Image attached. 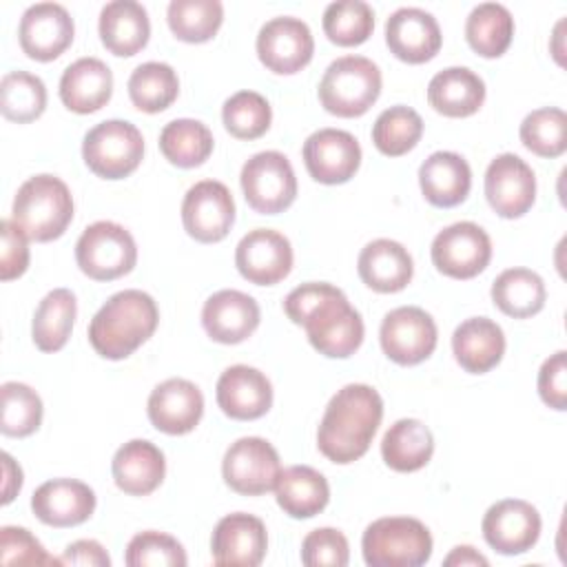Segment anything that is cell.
Instances as JSON below:
<instances>
[{
  "label": "cell",
  "instance_id": "obj_27",
  "mask_svg": "<svg viewBox=\"0 0 567 567\" xmlns=\"http://www.w3.org/2000/svg\"><path fill=\"white\" fill-rule=\"evenodd\" d=\"M111 472L115 485L131 496H146L155 492L166 474V461L164 452L146 441V439H133L117 447Z\"/></svg>",
  "mask_w": 567,
  "mask_h": 567
},
{
  "label": "cell",
  "instance_id": "obj_49",
  "mask_svg": "<svg viewBox=\"0 0 567 567\" xmlns=\"http://www.w3.org/2000/svg\"><path fill=\"white\" fill-rule=\"evenodd\" d=\"M0 563L2 565H60V558L47 554L42 543L27 529L4 525L0 529Z\"/></svg>",
  "mask_w": 567,
  "mask_h": 567
},
{
  "label": "cell",
  "instance_id": "obj_17",
  "mask_svg": "<svg viewBox=\"0 0 567 567\" xmlns=\"http://www.w3.org/2000/svg\"><path fill=\"white\" fill-rule=\"evenodd\" d=\"M485 197L496 215L505 219L523 217L536 199L532 166L514 153L496 155L485 171Z\"/></svg>",
  "mask_w": 567,
  "mask_h": 567
},
{
  "label": "cell",
  "instance_id": "obj_8",
  "mask_svg": "<svg viewBox=\"0 0 567 567\" xmlns=\"http://www.w3.org/2000/svg\"><path fill=\"white\" fill-rule=\"evenodd\" d=\"M75 261L86 277L113 281L135 268L137 246L124 226L102 219L82 230L75 244Z\"/></svg>",
  "mask_w": 567,
  "mask_h": 567
},
{
  "label": "cell",
  "instance_id": "obj_47",
  "mask_svg": "<svg viewBox=\"0 0 567 567\" xmlns=\"http://www.w3.org/2000/svg\"><path fill=\"white\" fill-rule=\"evenodd\" d=\"M128 567H184L186 551L177 538L164 532H140L126 545L124 556Z\"/></svg>",
  "mask_w": 567,
  "mask_h": 567
},
{
  "label": "cell",
  "instance_id": "obj_16",
  "mask_svg": "<svg viewBox=\"0 0 567 567\" xmlns=\"http://www.w3.org/2000/svg\"><path fill=\"white\" fill-rule=\"evenodd\" d=\"M292 246L288 237L272 228L246 233L235 248V266L244 279L257 286H272L292 270Z\"/></svg>",
  "mask_w": 567,
  "mask_h": 567
},
{
  "label": "cell",
  "instance_id": "obj_53",
  "mask_svg": "<svg viewBox=\"0 0 567 567\" xmlns=\"http://www.w3.org/2000/svg\"><path fill=\"white\" fill-rule=\"evenodd\" d=\"M2 505H9L22 487V470L9 452H2Z\"/></svg>",
  "mask_w": 567,
  "mask_h": 567
},
{
  "label": "cell",
  "instance_id": "obj_6",
  "mask_svg": "<svg viewBox=\"0 0 567 567\" xmlns=\"http://www.w3.org/2000/svg\"><path fill=\"white\" fill-rule=\"evenodd\" d=\"M370 567H421L432 556V534L410 516H385L370 523L361 538Z\"/></svg>",
  "mask_w": 567,
  "mask_h": 567
},
{
  "label": "cell",
  "instance_id": "obj_52",
  "mask_svg": "<svg viewBox=\"0 0 567 567\" xmlns=\"http://www.w3.org/2000/svg\"><path fill=\"white\" fill-rule=\"evenodd\" d=\"M60 560H62V565H82V567H109L111 565V556L93 538H82V540L66 545Z\"/></svg>",
  "mask_w": 567,
  "mask_h": 567
},
{
  "label": "cell",
  "instance_id": "obj_15",
  "mask_svg": "<svg viewBox=\"0 0 567 567\" xmlns=\"http://www.w3.org/2000/svg\"><path fill=\"white\" fill-rule=\"evenodd\" d=\"M540 514L523 498H503L494 503L481 523L485 543L503 556L529 551L540 536Z\"/></svg>",
  "mask_w": 567,
  "mask_h": 567
},
{
  "label": "cell",
  "instance_id": "obj_13",
  "mask_svg": "<svg viewBox=\"0 0 567 567\" xmlns=\"http://www.w3.org/2000/svg\"><path fill=\"white\" fill-rule=\"evenodd\" d=\"M182 224L195 241H221L235 224V199L228 186L217 179L193 184L182 202Z\"/></svg>",
  "mask_w": 567,
  "mask_h": 567
},
{
  "label": "cell",
  "instance_id": "obj_46",
  "mask_svg": "<svg viewBox=\"0 0 567 567\" xmlns=\"http://www.w3.org/2000/svg\"><path fill=\"white\" fill-rule=\"evenodd\" d=\"M221 120L233 137L257 140L270 128L272 109L261 93L237 91L224 102Z\"/></svg>",
  "mask_w": 567,
  "mask_h": 567
},
{
  "label": "cell",
  "instance_id": "obj_41",
  "mask_svg": "<svg viewBox=\"0 0 567 567\" xmlns=\"http://www.w3.org/2000/svg\"><path fill=\"white\" fill-rule=\"evenodd\" d=\"M47 109V86L29 71H9L0 80V111L7 120L27 124Z\"/></svg>",
  "mask_w": 567,
  "mask_h": 567
},
{
  "label": "cell",
  "instance_id": "obj_30",
  "mask_svg": "<svg viewBox=\"0 0 567 567\" xmlns=\"http://www.w3.org/2000/svg\"><path fill=\"white\" fill-rule=\"evenodd\" d=\"M419 186L432 206L452 208L470 195L472 168L458 153L436 151L421 164Z\"/></svg>",
  "mask_w": 567,
  "mask_h": 567
},
{
  "label": "cell",
  "instance_id": "obj_51",
  "mask_svg": "<svg viewBox=\"0 0 567 567\" xmlns=\"http://www.w3.org/2000/svg\"><path fill=\"white\" fill-rule=\"evenodd\" d=\"M538 394L545 405L567 410V352L558 350L538 370Z\"/></svg>",
  "mask_w": 567,
  "mask_h": 567
},
{
  "label": "cell",
  "instance_id": "obj_31",
  "mask_svg": "<svg viewBox=\"0 0 567 567\" xmlns=\"http://www.w3.org/2000/svg\"><path fill=\"white\" fill-rule=\"evenodd\" d=\"M100 40L120 58L142 51L151 38V20L146 9L135 0H113L100 11Z\"/></svg>",
  "mask_w": 567,
  "mask_h": 567
},
{
  "label": "cell",
  "instance_id": "obj_21",
  "mask_svg": "<svg viewBox=\"0 0 567 567\" xmlns=\"http://www.w3.org/2000/svg\"><path fill=\"white\" fill-rule=\"evenodd\" d=\"M146 412L155 430L164 434H188L197 427L204 414V394L188 379H166L153 388Z\"/></svg>",
  "mask_w": 567,
  "mask_h": 567
},
{
  "label": "cell",
  "instance_id": "obj_24",
  "mask_svg": "<svg viewBox=\"0 0 567 567\" xmlns=\"http://www.w3.org/2000/svg\"><path fill=\"white\" fill-rule=\"evenodd\" d=\"M215 396L226 416L237 421H252L270 410L272 385L261 370L237 363L219 374Z\"/></svg>",
  "mask_w": 567,
  "mask_h": 567
},
{
  "label": "cell",
  "instance_id": "obj_42",
  "mask_svg": "<svg viewBox=\"0 0 567 567\" xmlns=\"http://www.w3.org/2000/svg\"><path fill=\"white\" fill-rule=\"evenodd\" d=\"M423 135V120L421 115L405 106L394 104L379 113L372 124V142L379 153L388 157H401L412 151Z\"/></svg>",
  "mask_w": 567,
  "mask_h": 567
},
{
  "label": "cell",
  "instance_id": "obj_44",
  "mask_svg": "<svg viewBox=\"0 0 567 567\" xmlns=\"http://www.w3.org/2000/svg\"><path fill=\"white\" fill-rule=\"evenodd\" d=\"M520 142L538 157H558L567 151V115L563 109L543 106L525 115Z\"/></svg>",
  "mask_w": 567,
  "mask_h": 567
},
{
  "label": "cell",
  "instance_id": "obj_9",
  "mask_svg": "<svg viewBox=\"0 0 567 567\" xmlns=\"http://www.w3.org/2000/svg\"><path fill=\"white\" fill-rule=\"evenodd\" d=\"M239 182L248 206L261 215H277L297 197L292 164L279 151H261L246 159Z\"/></svg>",
  "mask_w": 567,
  "mask_h": 567
},
{
  "label": "cell",
  "instance_id": "obj_45",
  "mask_svg": "<svg viewBox=\"0 0 567 567\" xmlns=\"http://www.w3.org/2000/svg\"><path fill=\"white\" fill-rule=\"evenodd\" d=\"M2 396V419L0 430L7 436H29L33 434L42 423V399L40 394L20 381H7L0 388Z\"/></svg>",
  "mask_w": 567,
  "mask_h": 567
},
{
  "label": "cell",
  "instance_id": "obj_20",
  "mask_svg": "<svg viewBox=\"0 0 567 567\" xmlns=\"http://www.w3.org/2000/svg\"><path fill=\"white\" fill-rule=\"evenodd\" d=\"M268 549V534L261 518L233 512L219 518L210 536V554L215 565H261Z\"/></svg>",
  "mask_w": 567,
  "mask_h": 567
},
{
  "label": "cell",
  "instance_id": "obj_40",
  "mask_svg": "<svg viewBox=\"0 0 567 567\" xmlns=\"http://www.w3.org/2000/svg\"><path fill=\"white\" fill-rule=\"evenodd\" d=\"M166 20L177 40L206 42L224 22V4L219 0H171Z\"/></svg>",
  "mask_w": 567,
  "mask_h": 567
},
{
  "label": "cell",
  "instance_id": "obj_39",
  "mask_svg": "<svg viewBox=\"0 0 567 567\" xmlns=\"http://www.w3.org/2000/svg\"><path fill=\"white\" fill-rule=\"evenodd\" d=\"M126 89L135 109L159 113L177 100L179 78L166 62H144L131 73Z\"/></svg>",
  "mask_w": 567,
  "mask_h": 567
},
{
  "label": "cell",
  "instance_id": "obj_25",
  "mask_svg": "<svg viewBox=\"0 0 567 567\" xmlns=\"http://www.w3.org/2000/svg\"><path fill=\"white\" fill-rule=\"evenodd\" d=\"M38 520L51 527H75L95 512V492L78 478H51L31 496Z\"/></svg>",
  "mask_w": 567,
  "mask_h": 567
},
{
  "label": "cell",
  "instance_id": "obj_18",
  "mask_svg": "<svg viewBox=\"0 0 567 567\" xmlns=\"http://www.w3.org/2000/svg\"><path fill=\"white\" fill-rule=\"evenodd\" d=\"M303 164L319 184H346L361 166L357 137L341 128H319L303 142Z\"/></svg>",
  "mask_w": 567,
  "mask_h": 567
},
{
  "label": "cell",
  "instance_id": "obj_29",
  "mask_svg": "<svg viewBox=\"0 0 567 567\" xmlns=\"http://www.w3.org/2000/svg\"><path fill=\"white\" fill-rule=\"evenodd\" d=\"M357 270L368 288L377 292H399L412 281L414 261L403 244L381 237L361 248Z\"/></svg>",
  "mask_w": 567,
  "mask_h": 567
},
{
  "label": "cell",
  "instance_id": "obj_4",
  "mask_svg": "<svg viewBox=\"0 0 567 567\" xmlns=\"http://www.w3.org/2000/svg\"><path fill=\"white\" fill-rule=\"evenodd\" d=\"M11 219L33 241H53L64 235L73 219L69 186L49 173L29 177L16 193Z\"/></svg>",
  "mask_w": 567,
  "mask_h": 567
},
{
  "label": "cell",
  "instance_id": "obj_2",
  "mask_svg": "<svg viewBox=\"0 0 567 567\" xmlns=\"http://www.w3.org/2000/svg\"><path fill=\"white\" fill-rule=\"evenodd\" d=\"M381 419V394L372 385L348 383L326 405L317 430V447L332 463H354L368 452Z\"/></svg>",
  "mask_w": 567,
  "mask_h": 567
},
{
  "label": "cell",
  "instance_id": "obj_1",
  "mask_svg": "<svg viewBox=\"0 0 567 567\" xmlns=\"http://www.w3.org/2000/svg\"><path fill=\"white\" fill-rule=\"evenodd\" d=\"M288 319L306 328L310 346L330 359H348L363 343V319L343 290L326 281H308L284 299Z\"/></svg>",
  "mask_w": 567,
  "mask_h": 567
},
{
  "label": "cell",
  "instance_id": "obj_12",
  "mask_svg": "<svg viewBox=\"0 0 567 567\" xmlns=\"http://www.w3.org/2000/svg\"><path fill=\"white\" fill-rule=\"evenodd\" d=\"M439 330L430 312L419 306L390 310L379 328V341L388 359L399 365H416L436 348Z\"/></svg>",
  "mask_w": 567,
  "mask_h": 567
},
{
  "label": "cell",
  "instance_id": "obj_19",
  "mask_svg": "<svg viewBox=\"0 0 567 567\" xmlns=\"http://www.w3.org/2000/svg\"><path fill=\"white\" fill-rule=\"evenodd\" d=\"M73 33V18L58 2H35L27 7L18 27L22 51L38 62L60 58L71 47Z\"/></svg>",
  "mask_w": 567,
  "mask_h": 567
},
{
  "label": "cell",
  "instance_id": "obj_11",
  "mask_svg": "<svg viewBox=\"0 0 567 567\" xmlns=\"http://www.w3.org/2000/svg\"><path fill=\"white\" fill-rule=\"evenodd\" d=\"M432 264L452 279H472L492 259V239L474 221H456L436 233L430 248Z\"/></svg>",
  "mask_w": 567,
  "mask_h": 567
},
{
  "label": "cell",
  "instance_id": "obj_35",
  "mask_svg": "<svg viewBox=\"0 0 567 567\" xmlns=\"http://www.w3.org/2000/svg\"><path fill=\"white\" fill-rule=\"evenodd\" d=\"M78 315L75 295L69 288H53L33 312L31 337L38 350L58 352L66 346Z\"/></svg>",
  "mask_w": 567,
  "mask_h": 567
},
{
  "label": "cell",
  "instance_id": "obj_22",
  "mask_svg": "<svg viewBox=\"0 0 567 567\" xmlns=\"http://www.w3.org/2000/svg\"><path fill=\"white\" fill-rule=\"evenodd\" d=\"M443 35L436 18L419 7H401L385 20V44L394 58L423 64L441 49Z\"/></svg>",
  "mask_w": 567,
  "mask_h": 567
},
{
  "label": "cell",
  "instance_id": "obj_28",
  "mask_svg": "<svg viewBox=\"0 0 567 567\" xmlns=\"http://www.w3.org/2000/svg\"><path fill=\"white\" fill-rule=\"evenodd\" d=\"M456 363L472 374H485L496 368L505 354V332L489 317H470L452 334Z\"/></svg>",
  "mask_w": 567,
  "mask_h": 567
},
{
  "label": "cell",
  "instance_id": "obj_14",
  "mask_svg": "<svg viewBox=\"0 0 567 567\" xmlns=\"http://www.w3.org/2000/svg\"><path fill=\"white\" fill-rule=\"evenodd\" d=\"M255 47L261 64L268 71L292 75L312 60L315 38L301 18L279 16L259 29Z\"/></svg>",
  "mask_w": 567,
  "mask_h": 567
},
{
  "label": "cell",
  "instance_id": "obj_36",
  "mask_svg": "<svg viewBox=\"0 0 567 567\" xmlns=\"http://www.w3.org/2000/svg\"><path fill=\"white\" fill-rule=\"evenodd\" d=\"M547 299L545 281L529 268H507L492 284L494 306L514 319H527L543 310Z\"/></svg>",
  "mask_w": 567,
  "mask_h": 567
},
{
  "label": "cell",
  "instance_id": "obj_32",
  "mask_svg": "<svg viewBox=\"0 0 567 567\" xmlns=\"http://www.w3.org/2000/svg\"><path fill=\"white\" fill-rule=\"evenodd\" d=\"M427 102L445 117L474 115L485 102V82L467 66H447L430 80Z\"/></svg>",
  "mask_w": 567,
  "mask_h": 567
},
{
  "label": "cell",
  "instance_id": "obj_48",
  "mask_svg": "<svg viewBox=\"0 0 567 567\" xmlns=\"http://www.w3.org/2000/svg\"><path fill=\"white\" fill-rule=\"evenodd\" d=\"M348 560V538L334 527L312 529L301 543V563L306 567H346Z\"/></svg>",
  "mask_w": 567,
  "mask_h": 567
},
{
  "label": "cell",
  "instance_id": "obj_5",
  "mask_svg": "<svg viewBox=\"0 0 567 567\" xmlns=\"http://www.w3.org/2000/svg\"><path fill=\"white\" fill-rule=\"evenodd\" d=\"M381 84V71L370 58L343 55L323 71L319 102L337 117H359L379 100Z\"/></svg>",
  "mask_w": 567,
  "mask_h": 567
},
{
  "label": "cell",
  "instance_id": "obj_55",
  "mask_svg": "<svg viewBox=\"0 0 567 567\" xmlns=\"http://www.w3.org/2000/svg\"><path fill=\"white\" fill-rule=\"evenodd\" d=\"M563 27H565V20H558V24H556V29H554V44H551V53H554V58H556V62L558 64H563Z\"/></svg>",
  "mask_w": 567,
  "mask_h": 567
},
{
  "label": "cell",
  "instance_id": "obj_23",
  "mask_svg": "<svg viewBox=\"0 0 567 567\" xmlns=\"http://www.w3.org/2000/svg\"><path fill=\"white\" fill-rule=\"evenodd\" d=\"M259 303L241 290H217L202 308V326L206 334L226 346L246 341L259 326Z\"/></svg>",
  "mask_w": 567,
  "mask_h": 567
},
{
  "label": "cell",
  "instance_id": "obj_10",
  "mask_svg": "<svg viewBox=\"0 0 567 567\" xmlns=\"http://www.w3.org/2000/svg\"><path fill=\"white\" fill-rule=\"evenodd\" d=\"M281 474L277 450L261 436H241L224 454L221 476L226 485L244 496H261L275 489Z\"/></svg>",
  "mask_w": 567,
  "mask_h": 567
},
{
  "label": "cell",
  "instance_id": "obj_50",
  "mask_svg": "<svg viewBox=\"0 0 567 567\" xmlns=\"http://www.w3.org/2000/svg\"><path fill=\"white\" fill-rule=\"evenodd\" d=\"M0 235V279L11 281L29 268V237L13 219H2Z\"/></svg>",
  "mask_w": 567,
  "mask_h": 567
},
{
  "label": "cell",
  "instance_id": "obj_38",
  "mask_svg": "<svg viewBox=\"0 0 567 567\" xmlns=\"http://www.w3.org/2000/svg\"><path fill=\"white\" fill-rule=\"evenodd\" d=\"M213 146V133L199 120L179 117L168 122L159 133L162 155L179 168H195L204 164L210 157Z\"/></svg>",
  "mask_w": 567,
  "mask_h": 567
},
{
  "label": "cell",
  "instance_id": "obj_34",
  "mask_svg": "<svg viewBox=\"0 0 567 567\" xmlns=\"http://www.w3.org/2000/svg\"><path fill=\"white\" fill-rule=\"evenodd\" d=\"M434 436L419 419L394 421L381 439V456L394 472H416L430 463Z\"/></svg>",
  "mask_w": 567,
  "mask_h": 567
},
{
  "label": "cell",
  "instance_id": "obj_3",
  "mask_svg": "<svg viewBox=\"0 0 567 567\" xmlns=\"http://www.w3.org/2000/svg\"><path fill=\"white\" fill-rule=\"evenodd\" d=\"M159 310L155 299L137 288L111 295L89 323L93 350L111 361L131 357L157 328Z\"/></svg>",
  "mask_w": 567,
  "mask_h": 567
},
{
  "label": "cell",
  "instance_id": "obj_33",
  "mask_svg": "<svg viewBox=\"0 0 567 567\" xmlns=\"http://www.w3.org/2000/svg\"><path fill=\"white\" fill-rule=\"evenodd\" d=\"M277 505L292 518H312L326 509L330 485L326 476L310 465H290L281 470L275 485Z\"/></svg>",
  "mask_w": 567,
  "mask_h": 567
},
{
  "label": "cell",
  "instance_id": "obj_37",
  "mask_svg": "<svg viewBox=\"0 0 567 567\" xmlns=\"http://www.w3.org/2000/svg\"><path fill=\"white\" fill-rule=\"evenodd\" d=\"M467 44L483 58L503 55L514 38V18L505 4L481 2L465 20Z\"/></svg>",
  "mask_w": 567,
  "mask_h": 567
},
{
  "label": "cell",
  "instance_id": "obj_43",
  "mask_svg": "<svg viewBox=\"0 0 567 567\" xmlns=\"http://www.w3.org/2000/svg\"><path fill=\"white\" fill-rule=\"evenodd\" d=\"M323 33L339 47L363 44L374 31V11L363 0H337L323 11Z\"/></svg>",
  "mask_w": 567,
  "mask_h": 567
},
{
  "label": "cell",
  "instance_id": "obj_54",
  "mask_svg": "<svg viewBox=\"0 0 567 567\" xmlns=\"http://www.w3.org/2000/svg\"><path fill=\"white\" fill-rule=\"evenodd\" d=\"M443 565L445 567H487L489 560L478 554L472 545H458L454 547L445 558H443Z\"/></svg>",
  "mask_w": 567,
  "mask_h": 567
},
{
  "label": "cell",
  "instance_id": "obj_26",
  "mask_svg": "<svg viewBox=\"0 0 567 567\" xmlns=\"http://www.w3.org/2000/svg\"><path fill=\"white\" fill-rule=\"evenodd\" d=\"M111 95L113 73L100 58H78L60 78V100L73 113H95L109 104Z\"/></svg>",
  "mask_w": 567,
  "mask_h": 567
},
{
  "label": "cell",
  "instance_id": "obj_7",
  "mask_svg": "<svg viewBox=\"0 0 567 567\" xmlns=\"http://www.w3.org/2000/svg\"><path fill=\"white\" fill-rule=\"evenodd\" d=\"M82 157L97 177L122 179L140 166L144 137L140 128L126 120H106L84 135Z\"/></svg>",
  "mask_w": 567,
  "mask_h": 567
}]
</instances>
